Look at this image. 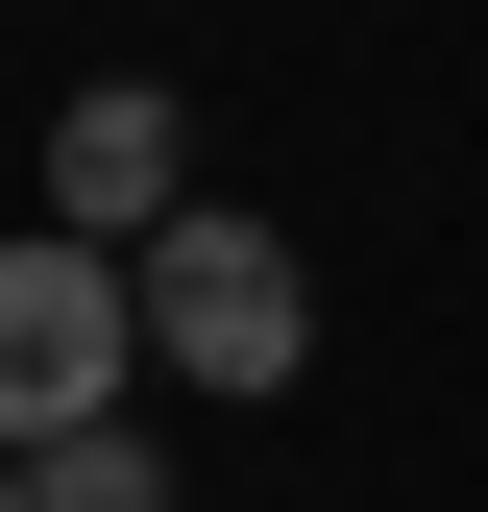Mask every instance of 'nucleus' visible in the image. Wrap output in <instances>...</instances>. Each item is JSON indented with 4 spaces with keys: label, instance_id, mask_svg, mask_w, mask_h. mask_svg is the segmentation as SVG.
Masks as SVG:
<instances>
[{
    "label": "nucleus",
    "instance_id": "obj_1",
    "mask_svg": "<svg viewBox=\"0 0 488 512\" xmlns=\"http://www.w3.org/2000/svg\"><path fill=\"white\" fill-rule=\"evenodd\" d=\"M122 269H147V366H171V391H293V366H318V269H293V220L171 196Z\"/></svg>",
    "mask_w": 488,
    "mask_h": 512
},
{
    "label": "nucleus",
    "instance_id": "obj_2",
    "mask_svg": "<svg viewBox=\"0 0 488 512\" xmlns=\"http://www.w3.org/2000/svg\"><path fill=\"white\" fill-rule=\"evenodd\" d=\"M122 366H147V269H122V244H74V220H25V244H0V464L98 439Z\"/></svg>",
    "mask_w": 488,
    "mask_h": 512
},
{
    "label": "nucleus",
    "instance_id": "obj_3",
    "mask_svg": "<svg viewBox=\"0 0 488 512\" xmlns=\"http://www.w3.org/2000/svg\"><path fill=\"white\" fill-rule=\"evenodd\" d=\"M171 196H196V122H171V74H98V98H49V220H74V244H147Z\"/></svg>",
    "mask_w": 488,
    "mask_h": 512
},
{
    "label": "nucleus",
    "instance_id": "obj_4",
    "mask_svg": "<svg viewBox=\"0 0 488 512\" xmlns=\"http://www.w3.org/2000/svg\"><path fill=\"white\" fill-rule=\"evenodd\" d=\"M25 512H171V464L98 415V439H49V464H25Z\"/></svg>",
    "mask_w": 488,
    "mask_h": 512
},
{
    "label": "nucleus",
    "instance_id": "obj_5",
    "mask_svg": "<svg viewBox=\"0 0 488 512\" xmlns=\"http://www.w3.org/2000/svg\"><path fill=\"white\" fill-rule=\"evenodd\" d=\"M0 512H25V464H0Z\"/></svg>",
    "mask_w": 488,
    "mask_h": 512
}]
</instances>
